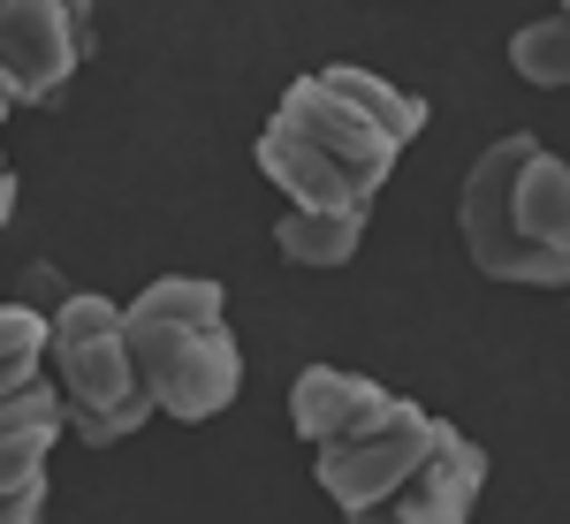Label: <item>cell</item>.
<instances>
[{"instance_id": "1", "label": "cell", "mask_w": 570, "mask_h": 524, "mask_svg": "<svg viewBox=\"0 0 570 524\" xmlns=\"http://www.w3.org/2000/svg\"><path fill=\"white\" fill-rule=\"evenodd\" d=\"M426 130V99L395 91L373 69H312L282 91L252 160L289 198V214H373L403 145Z\"/></svg>"}, {"instance_id": "2", "label": "cell", "mask_w": 570, "mask_h": 524, "mask_svg": "<svg viewBox=\"0 0 570 524\" xmlns=\"http://www.w3.org/2000/svg\"><path fill=\"white\" fill-rule=\"evenodd\" d=\"M456 236L487 281L570 289V168L532 130L494 137L456 190Z\"/></svg>"}, {"instance_id": "3", "label": "cell", "mask_w": 570, "mask_h": 524, "mask_svg": "<svg viewBox=\"0 0 570 524\" xmlns=\"http://www.w3.org/2000/svg\"><path fill=\"white\" fill-rule=\"evenodd\" d=\"M122 335L153 395V418L206 426L244 395V343L228 327V289L214 274H160L122 305Z\"/></svg>"}, {"instance_id": "4", "label": "cell", "mask_w": 570, "mask_h": 524, "mask_svg": "<svg viewBox=\"0 0 570 524\" xmlns=\"http://www.w3.org/2000/svg\"><path fill=\"white\" fill-rule=\"evenodd\" d=\"M46 388L61 395V418L85 448H115L153 418V395H145L115 297L77 289L46 312Z\"/></svg>"}, {"instance_id": "5", "label": "cell", "mask_w": 570, "mask_h": 524, "mask_svg": "<svg viewBox=\"0 0 570 524\" xmlns=\"http://www.w3.org/2000/svg\"><path fill=\"white\" fill-rule=\"evenodd\" d=\"M441 426H449V418H434L426 403L389 395L357 434L327 441V448L312 456V479L343 510V524H403V494L419 479V464L434 456Z\"/></svg>"}, {"instance_id": "6", "label": "cell", "mask_w": 570, "mask_h": 524, "mask_svg": "<svg viewBox=\"0 0 570 524\" xmlns=\"http://www.w3.org/2000/svg\"><path fill=\"white\" fill-rule=\"evenodd\" d=\"M91 8L77 0H0V85L16 107H46L85 69Z\"/></svg>"}, {"instance_id": "7", "label": "cell", "mask_w": 570, "mask_h": 524, "mask_svg": "<svg viewBox=\"0 0 570 524\" xmlns=\"http://www.w3.org/2000/svg\"><path fill=\"white\" fill-rule=\"evenodd\" d=\"M381 403H389V388L365 380V373H351V365H305V373L289 380V426H297V441L320 456L327 441L357 434Z\"/></svg>"}, {"instance_id": "8", "label": "cell", "mask_w": 570, "mask_h": 524, "mask_svg": "<svg viewBox=\"0 0 570 524\" xmlns=\"http://www.w3.org/2000/svg\"><path fill=\"white\" fill-rule=\"evenodd\" d=\"M487 494V448L464 426H441L434 456L419 464V479L403 494V524H472Z\"/></svg>"}, {"instance_id": "9", "label": "cell", "mask_w": 570, "mask_h": 524, "mask_svg": "<svg viewBox=\"0 0 570 524\" xmlns=\"http://www.w3.org/2000/svg\"><path fill=\"white\" fill-rule=\"evenodd\" d=\"M365 228H373V214H282L274 251L289 266H351Z\"/></svg>"}, {"instance_id": "10", "label": "cell", "mask_w": 570, "mask_h": 524, "mask_svg": "<svg viewBox=\"0 0 570 524\" xmlns=\"http://www.w3.org/2000/svg\"><path fill=\"white\" fill-rule=\"evenodd\" d=\"M510 69L540 91H570V0L548 8L540 23H525V31L510 39Z\"/></svg>"}, {"instance_id": "11", "label": "cell", "mask_w": 570, "mask_h": 524, "mask_svg": "<svg viewBox=\"0 0 570 524\" xmlns=\"http://www.w3.org/2000/svg\"><path fill=\"white\" fill-rule=\"evenodd\" d=\"M39 380H46V312L0 305V403H16Z\"/></svg>"}, {"instance_id": "12", "label": "cell", "mask_w": 570, "mask_h": 524, "mask_svg": "<svg viewBox=\"0 0 570 524\" xmlns=\"http://www.w3.org/2000/svg\"><path fill=\"white\" fill-rule=\"evenodd\" d=\"M16 115V99H8V85H0V122ZM16 220V168H8V152H0V228Z\"/></svg>"}]
</instances>
